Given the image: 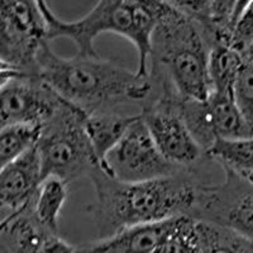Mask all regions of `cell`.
Masks as SVG:
<instances>
[{
	"label": "cell",
	"mask_w": 253,
	"mask_h": 253,
	"mask_svg": "<svg viewBox=\"0 0 253 253\" xmlns=\"http://www.w3.org/2000/svg\"><path fill=\"white\" fill-rule=\"evenodd\" d=\"M89 178L95 199L87 211L95 223L98 239L130 228L190 216L202 185L195 170H182L152 181L124 182L99 167Z\"/></svg>",
	"instance_id": "1"
},
{
	"label": "cell",
	"mask_w": 253,
	"mask_h": 253,
	"mask_svg": "<svg viewBox=\"0 0 253 253\" xmlns=\"http://www.w3.org/2000/svg\"><path fill=\"white\" fill-rule=\"evenodd\" d=\"M41 79L63 100L86 114L113 112L124 103L142 104L152 91L150 78L99 56H58L46 44L38 57Z\"/></svg>",
	"instance_id": "2"
},
{
	"label": "cell",
	"mask_w": 253,
	"mask_h": 253,
	"mask_svg": "<svg viewBox=\"0 0 253 253\" xmlns=\"http://www.w3.org/2000/svg\"><path fill=\"white\" fill-rule=\"evenodd\" d=\"M48 27L49 42L69 38L75 43L78 55L99 56L94 41L103 33L123 36L134 44L138 55L139 76L148 78L152 38L164 10L165 1L152 0H105L78 20L66 22L52 12L48 4L40 1Z\"/></svg>",
	"instance_id": "3"
},
{
	"label": "cell",
	"mask_w": 253,
	"mask_h": 253,
	"mask_svg": "<svg viewBox=\"0 0 253 253\" xmlns=\"http://www.w3.org/2000/svg\"><path fill=\"white\" fill-rule=\"evenodd\" d=\"M210 48L193 19L165 1L152 38L148 76L169 81L178 96L208 100Z\"/></svg>",
	"instance_id": "4"
},
{
	"label": "cell",
	"mask_w": 253,
	"mask_h": 253,
	"mask_svg": "<svg viewBox=\"0 0 253 253\" xmlns=\"http://www.w3.org/2000/svg\"><path fill=\"white\" fill-rule=\"evenodd\" d=\"M85 115L65 100L57 114L42 126L37 148L44 178L55 176L70 184L90 177L100 167L85 132Z\"/></svg>",
	"instance_id": "5"
},
{
	"label": "cell",
	"mask_w": 253,
	"mask_h": 253,
	"mask_svg": "<svg viewBox=\"0 0 253 253\" xmlns=\"http://www.w3.org/2000/svg\"><path fill=\"white\" fill-rule=\"evenodd\" d=\"M150 80L152 91L139 113L144 124L167 161L180 169L196 170L208 158L180 114V96L164 79Z\"/></svg>",
	"instance_id": "6"
},
{
	"label": "cell",
	"mask_w": 253,
	"mask_h": 253,
	"mask_svg": "<svg viewBox=\"0 0 253 253\" xmlns=\"http://www.w3.org/2000/svg\"><path fill=\"white\" fill-rule=\"evenodd\" d=\"M49 43L40 1L4 0L0 4V61L29 75H38V57Z\"/></svg>",
	"instance_id": "7"
},
{
	"label": "cell",
	"mask_w": 253,
	"mask_h": 253,
	"mask_svg": "<svg viewBox=\"0 0 253 253\" xmlns=\"http://www.w3.org/2000/svg\"><path fill=\"white\" fill-rule=\"evenodd\" d=\"M101 171L124 182H144L175 175L185 169L175 166L156 146L141 114L100 166Z\"/></svg>",
	"instance_id": "8"
},
{
	"label": "cell",
	"mask_w": 253,
	"mask_h": 253,
	"mask_svg": "<svg viewBox=\"0 0 253 253\" xmlns=\"http://www.w3.org/2000/svg\"><path fill=\"white\" fill-rule=\"evenodd\" d=\"M224 182L200 185L190 218L233 229L253 241V186L229 171Z\"/></svg>",
	"instance_id": "9"
},
{
	"label": "cell",
	"mask_w": 253,
	"mask_h": 253,
	"mask_svg": "<svg viewBox=\"0 0 253 253\" xmlns=\"http://www.w3.org/2000/svg\"><path fill=\"white\" fill-rule=\"evenodd\" d=\"M1 126L12 124L43 126L62 108L65 100L38 75L22 74L0 85Z\"/></svg>",
	"instance_id": "10"
},
{
	"label": "cell",
	"mask_w": 253,
	"mask_h": 253,
	"mask_svg": "<svg viewBox=\"0 0 253 253\" xmlns=\"http://www.w3.org/2000/svg\"><path fill=\"white\" fill-rule=\"evenodd\" d=\"M44 180L37 146L15 161L1 167L0 172V215L1 220L26 209L35 199Z\"/></svg>",
	"instance_id": "11"
},
{
	"label": "cell",
	"mask_w": 253,
	"mask_h": 253,
	"mask_svg": "<svg viewBox=\"0 0 253 253\" xmlns=\"http://www.w3.org/2000/svg\"><path fill=\"white\" fill-rule=\"evenodd\" d=\"M173 5L195 22L209 48L232 47L237 20L246 1L234 0H189L172 1Z\"/></svg>",
	"instance_id": "12"
},
{
	"label": "cell",
	"mask_w": 253,
	"mask_h": 253,
	"mask_svg": "<svg viewBox=\"0 0 253 253\" xmlns=\"http://www.w3.org/2000/svg\"><path fill=\"white\" fill-rule=\"evenodd\" d=\"M49 234L53 233L40 224L31 203L26 209L1 220L0 253H40Z\"/></svg>",
	"instance_id": "13"
},
{
	"label": "cell",
	"mask_w": 253,
	"mask_h": 253,
	"mask_svg": "<svg viewBox=\"0 0 253 253\" xmlns=\"http://www.w3.org/2000/svg\"><path fill=\"white\" fill-rule=\"evenodd\" d=\"M167 221L130 228L108 238L84 243L76 248V253H155Z\"/></svg>",
	"instance_id": "14"
},
{
	"label": "cell",
	"mask_w": 253,
	"mask_h": 253,
	"mask_svg": "<svg viewBox=\"0 0 253 253\" xmlns=\"http://www.w3.org/2000/svg\"><path fill=\"white\" fill-rule=\"evenodd\" d=\"M138 118L139 114L124 115L117 112H96L85 115V132L100 166Z\"/></svg>",
	"instance_id": "15"
},
{
	"label": "cell",
	"mask_w": 253,
	"mask_h": 253,
	"mask_svg": "<svg viewBox=\"0 0 253 253\" xmlns=\"http://www.w3.org/2000/svg\"><path fill=\"white\" fill-rule=\"evenodd\" d=\"M208 160L218 162L223 170L229 171L253 186V135L246 138H219L207 151Z\"/></svg>",
	"instance_id": "16"
},
{
	"label": "cell",
	"mask_w": 253,
	"mask_h": 253,
	"mask_svg": "<svg viewBox=\"0 0 253 253\" xmlns=\"http://www.w3.org/2000/svg\"><path fill=\"white\" fill-rule=\"evenodd\" d=\"M67 198L69 182L62 178L48 176L41 184L32 202V210L40 224L49 233L58 234L61 211L66 204Z\"/></svg>",
	"instance_id": "17"
},
{
	"label": "cell",
	"mask_w": 253,
	"mask_h": 253,
	"mask_svg": "<svg viewBox=\"0 0 253 253\" xmlns=\"http://www.w3.org/2000/svg\"><path fill=\"white\" fill-rule=\"evenodd\" d=\"M243 65L242 55L232 47L216 46L210 49V96H234L237 79Z\"/></svg>",
	"instance_id": "18"
},
{
	"label": "cell",
	"mask_w": 253,
	"mask_h": 253,
	"mask_svg": "<svg viewBox=\"0 0 253 253\" xmlns=\"http://www.w3.org/2000/svg\"><path fill=\"white\" fill-rule=\"evenodd\" d=\"M211 109L214 129L216 137L225 139L246 138L253 135L234 96H209L208 99Z\"/></svg>",
	"instance_id": "19"
},
{
	"label": "cell",
	"mask_w": 253,
	"mask_h": 253,
	"mask_svg": "<svg viewBox=\"0 0 253 253\" xmlns=\"http://www.w3.org/2000/svg\"><path fill=\"white\" fill-rule=\"evenodd\" d=\"M200 253H253V241L233 229L198 221Z\"/></svg>",
	"instance_id": "20"
},
{
	"label": "cell",
	"mask_w": 253,
	"mask_h": 253,
	"mask_svg": "<svg viewBox=\"0 0 253 253\" xmlns=\"http://www.w3.org/2000/svg\"><path fill=\"white\" fill-rule=\"evenodd\" d=\"M178 110L194 138L207 153L210 147L218 141L209 101L184 99L180 96Z\"/></svg>",
	"instance_id": "21"
},
{
	"label": "cell",
	"mask_w": 253,
	"mask_h": 253,
	"mask_svg": "<svg viewBox=\"0 0 253 253\" xmlns=\"http://www.w3.org/2000/svg\"><path fill=\"white\" fill-rule=\"evenodd\" d=\"M155 253H200L198 221L185 215L170 219Z\"/></svg>",
	"instance_id": "22"
},
{
	"label": "cell",
	"mask_w": 253,
	"mask_h": 253,
	"mask_svg": "<svg viewBox=\"0 0 253 253\" xmlns=\"http://www.w3.org/2000/svg\"><path fill=\"white\" fill-rule=\"evenodd\" d=\"M42 126L12 124L1 126L0 132V162L1 167L15 161L37 146Z\"/></svg>",
	"instance_id": "23"
},
{
	"label": "cell",
	"mask_w": 253,
	"mask_h": 253,
	"mask_svg": "<svg viewBox=\"0 0 253 253\" xmlns=\"http://www.w3.org/2000/svg\"><path fill=\"white\" fill-rule=\"evenodd\" d=\"M234 98L239 110L253 130V66L245 63L242 67L234 87Z\"/></svg>",
	"instance_id": "24"
},
{
	"label": "cell",
	"mask_w": 253,
	"mask_h": 253,
	"mask_svg": "<svg viewBox=\"0 0 253 253\" xmlns=\"http://www.w3.org/2000/svg\"><path fill=\"white\" fill-rule=\"evenodd\" d=\"M253 41V0L246 1V5L237 20L234 29L233 44L232 48L239 53H243L246 48Z\"/></svg>",
	"instance_id": "25"
},
{
	"label": "cell",
	"mask_w": 253,
	"mask_h": 253,
	"mask_svg": "<svg viewBox=\"0 0 253 253\" xmlns=\"http://www.w3.org/2000/svg\"><path fill=\"white\" fill-rule=\"evenodd\" d=\"M76 248L58 234H49L42 243L40 253H76Z\"/></svg>",
	"instance_id": "26"
},
{
	"label": "cell",
	"mask_w": 253,
	"mask_h": 253,
	"mask_svg": "<svg viewBox=\"0 0 253 253\" xmlns=\"http://www.w3.org/2000/svg\"><path fill=\"white\" fill-rule=\"evenodd\" d=\"M242 57H243V61H245L246 65L253 66V41L250 43V46L243 51Z\"/></svg>",
	"instance_id": "27"
}]
</instances>
